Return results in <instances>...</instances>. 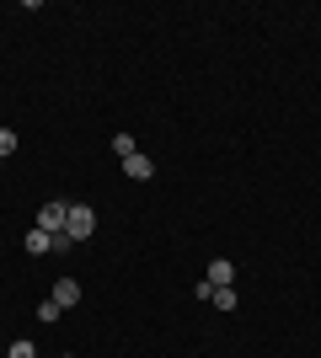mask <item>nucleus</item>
Here are the masks:
<instances>
[{
  "instance_id": "f257e3e1",
  "label": "nucleus",
  "mask_w": 321,
  "mask_h": 358,
  "mask_svg": "<svg viewBox=\"0 0 321 358\" xmlns=\"http://www.w3.org/2000/svg\"><path fill=\"white\" fill-rule=\"evenodd\" d=\"M64 236H70V241H92V236H97V209H92V203H70Z\"/></svg>"
},
{
  "instance_id": "f03ea898",
  "label": "nucleus",
  "mask_w": 321,
  "mask_h": 358,
  "mask_svg": "<svg viewBox=\"0 0 321 358\" xmlns=\"http://www.w3.org/2000/svg\"><path fill=\"white\" fill-rule=\"evenodd\" d=\"M64 220H70V203H43L38 209V230H48V236H64Z\"/></svg>"
},
{
  "instance_id": "7ed1b4c3",
  "label": "nucleus",
  "mask_w": 321,
  "mask_h": 358,
  "mask_svg": "<svg viewBox=\"0 0 321 358\" xmlns=\"http://www.w3.org/2000/svg\"><path fill=\"white\" fill-rule=\"evenodd\" d=\"M204 278H209L214 289H230V284H236V262H225V257H214V262H209V273H204Z\"/></svg>"
},
{
  "instance_id": "20e7f679",
  "label": "nucleus",
  "mask_w": 321,
  "mask_h": 358,
  "mask_svg": "<svg viewBox=\"0 0 321 358\" xmlns=\"http://www.w3.org/2000/svg\"><path fill=\"white\" fill-rule=\"evenodd\" d=\"M54 305H59V310H76L80 305V284L76 278H59V284H54Z\"/></svg>"
},
{
  "instance_id": "39448f33",
  "label": "nucleus",
  "mask_w": 321,
  "mask_h": 358,
  "mask_svg": "<svg viewBox=\"0 0 321 358\" xmlns=\"http://www.w3.org/2000/svg\"><path fill=\"white\" fill-rule=\"evenodd\" d=\"M123 177L150 182V177H155V161H150V155H129V161H123Z\"/></svg>"
},
{
  "instance_id": "423d86ee",
  "label": "nucleus",
  "mask_w": 321,
  "mask_h": 358,
  "mask_svg": "<svg viewBox=\"0 0 321 358\" xmlns=\"http://www.w3.org/2000/svg\"><path fill=\"white\" fill-rule=\"evenodd\" d=\"M27 252L32 257H48V252H54V236H48V230H27Z\"/></svg>"
},
{
  "instance_id": "0eeeda50",
  "label": "nucleus",
  "mask_w": 321,
  "mask_h": 358,
  "mask_svg": "<svg viewBox=\"0 0 321 358\" xmlns=\"http://www.w3.org/2000/svg\"><path fill=\"white\" fill-rule=\"evenodd\" d=\"M113 155H118V161L139 155V139H134V134H113Z\"/></svg>"
},
{
  "instance_id": "6e6552de",
  "label": "nucleus",
  "mask_w": 321,
  "mask_h": 358,
  "mask_svg": "<svg viewBox=\"0 0 321 358\" xmlns=\"http://www.w3.org/2000/svg\"><path fill=\"white\" fill-rule=\"evenodd\" d=\"M209 305H220V310H236V289H214Z\"/></svg>"
},
{
  "instance_id": "1a4fd4ad",
  "label": "nucleus",
  "mask_w": 321,
  "mask_h": 358,
  "mask_svg": "<svg viewBox=\"0 0 321 358\" xmlns=\"http://www.w3.org/2000/svg\"><path fill=\"white\" fill-rule=\"evenodd\" d=\"M59 315H64V310L54 305V299H43V305H38V321H59Z\"/></svg>"
},
{
  "instance_id": "9d476101",
  "label": "nucleus",
  "mask_w": 321,
  "mask_h": 358,
  "mask_svg": "<svg viewBox=\"0 0 321 358\" xmlns=\"http://www.w3.org/2000/svg\"><path fill=\"white\" fill-rule=\"evenodd\" d=\"M11 150H16V129H0V161H6Z\"/></svg>"
},
{
  "instance_id": "9b49d317",
  "label": "nucleus",
  "mask_w": 321,
  "mask_h": 358,
  "mask_svg": "<svg viewBox=\"0 0 321 358\" xmlns=\"http://www.w3.org/2000/svg\"><path fill=\"white\" fill-rule=\"evenodd\" d=\"M6 358H38V348H32V343H11V353H6Z\"/></svg>"
}]
</instances>
